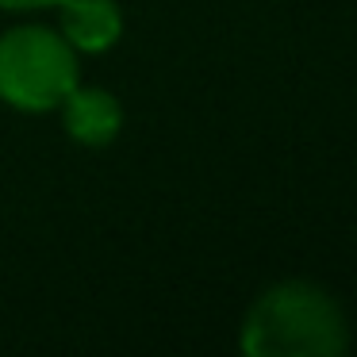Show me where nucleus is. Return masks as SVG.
I'll return each mask as SVG.
<instances>
[{
  "mask_svg": "<svg viewBox=\"0 0 357 357\" xmlns=\"http://www.w3.org/2000/svg\"><path fill=\"white\" fill-rule=\"evenodd\" d=\"M354 331L342 300L307 277L265 284L238 319V349L246 357H338Z\"/></svg>",
  "mask_w": 357,
  "mask_h": 357,
  "instance_id": "1",
  "label": "nucleus"
},
{
  "mask_svg": "<svg viewBox=\"0 0 357 357\" xmlns=\"http://www.w3.org/2000/svg\"><path fill=\"white\" fill-rule=\"evenodd\" d=\"M54 16H58L54 27L66 35V43L81 58H100L108 50H116L127 31L119 0H66L54 8Z\"/></svg>",
  "mask_w": 357,
  "mask_h": 357,
  "instance_id": "4",
  "label": "nucleus"
},
{
  "mask_svg": "<svg viewBox=\"0 0 357 357\" xmlns=\"http://www.w3.org/2000/svg\"><path fill=\"white\" fill-rule=\"evenodd\" d=\"M66 0H0V12L8 16H35V12H54Z\"/></svg>",
  "mask_w": 357,
  "mask_h": 357,
  "instance_id": "5",
  "label": "nucleus"
},
{
  "mask_svg": "<svg viewBox=\"0 0 357 357\" xmlns=\"http://www.w3.org/2000/svg\"><path fill=\"white\" fill-rule=\"evenodd\" d=\"M54 116L62 119V131L70 135V142H77L81 150H108L127 123L123 100L112 89L85 85V81L70 89V96L58 104Z\"/></svg>",
  "mask_w": 357,
  "mask_h": 357,
  "instance_id": "3",
  "label": "nucleus"
},
{
  "mask_svg": "<svg viewBox=\"0 0 357 357\" xmlns=\"http://www.w3.org/2000/svg\"><path fill=\"white\" fill-rule=\"evenodd\" d=\"M81 81V54L54 24L20 20L0 31V104L20 116H50Z\"/></svg>",
  "mask_w": 357,
  "mask_h": 357,
  "instance_id": "2",
  "label": "nucleus"
}]
</instances>
